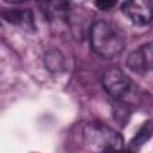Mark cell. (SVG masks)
<instances>
[{
    "label": "cell",
    "instance_id": "277c9868",
    "mask_svg": "<svg viewBox=\"0 0 153 153\" xmlns=\"http://www.w3.org/2000/svg\"><path fill=\"white\" fill-rule=\"evenodd\" d=\"M121 8L135 25L143 26L153 20L152 0H124Z\"/></svg>",
    "mask_w": 153,
    "mask_h": 153
},
{
    "label": "cell",
    "instance_id": "8fae6325",
    "mask_svg": "<svg viewBox=\"0 0 153 153\" xmlns=\"http://www.w3.org/2000/svg\"><path fill=\"white\" fill-rule=\"evenodd\" d=\"M6 2H10V4H19V2H23L25 0H5Z\"/></svg>",
    "mask_w": 153,
    "mask_h": 153
},
{
    "label": "cell",
    "instance_id": "9c48e42d",
    "mask_svg": "<svg viewBox=\"0 0 153 153\" xmlns=\"http://www.w3.org/2000/svg\"><path fill=\"white\" fill-rule=\"evenodd\" d=\"M51 54L53 53L48 54V56H47V66H48L47 68L57 71V68H60L62 66V57L61 56H57V53L56 51H54V56Z\"/></svg>",
    "mask_w": 153,
    "mask_h": 153
},
{
    "label": "cell",
    "instance_id": "52a82bcc",
    "mask_svg": "<svg viewBox=\"0 0 153 153\" xmlns=\"http://www.w3.org/2000/svg\"><path fill=\"white\" fill-rule=\"evenodd\" d=\"M1 16L6 22H8L16 26H19L22 29L29 30V29L35 27L32 12L29 10H25V8L5 10L1 12Z\"/></svg>",
    "mask_w": 153,
    "mask_h": 153
},
{
    "label": "cell",
    "instance_id": "3957f363",
    "mask_svg": "<svg viewBox=\"0 0 153 153\" xmlns=\"http://www.w3.org/2000/svg\"><path fill=\"white\" fill-rule=\"evenodd\" d=\"M102 85L106 93L117 100H126L134 91L131 80L118 68H109L103 73Z\"/></svg>",
    "mask_w": 153,
    "mask_h": 153
},
{
    "label": "cell",
    "instance_id": "7a4b0ae2",
    "mask_svg": "<svg viewBox=\"0 0 153 153\" xmlns=\"http://www.w3.org/2000/svg\"><path fill=\"white\" fill-rule=\"evenodd\" d=\"M84 142L87 149L96 152L115 151L123 148L122 136L110 127L100 122H90L82 130Z\"/></svg>",
    "mask_w": 153,
    "mask_h": 153
},
{
    "label": "cell",
    "instance_id": "30bf717a",
    "mask_svg": "<svg viewBox=\"0 0 153 153\" xmlns=\"http://www.w3.org/2000/svg\"><path fill=\"white\" fill-rule=\"evenodd\" d=\"M117 4V0H94V5L100 11H109Z\"/></svg>",
    "mask_w": 153,
    "mask_h": 153
},
{
    "label": "cell",
    "instance_id": "ba28073f",
    "mask_svg": "<svg viewBox=\"0 0 153 153\" xmlns=\"http://www.w3.org/2000/svg\"><path fill=\"white\" fill-rule=\"evenodd\" d=\"M153 135V122L147 121L145 124L141 126V128L137 130L135 136L129 142V149L130 151H139L142 145H145Z\"/></svg>",
    "mask_w": 153,
    "mask_h": 153
},
{
    "label": "cell",
    "instance_id": "8992f818",
    "mask_svg": "<svg viewBox=\"0 0 153 153\" xmlns=\"http://www.w3.org/2000/svg\"><path fill=\"white\" fill-rule=\"evenodd\" d=\"M37 4L48 19L68 18L71 5L68 0H37Z\"/></svg>",
    "mask_w": 153,
    "mask_h": 153
},
{
    "label": "cell",
    "instance_id": "5b68a950",
    "mask_svg": "<svg viewBox=\"0 0 153 153\" xmlns=\"http://www.w3.org/2000/svg\"><path fill=\"white\" fill-rule=\"evenodd\" d=\"M127 65L137 74H145L153 69V42L147 43L133 51L128 56Z\"/></svg>",
    "mask_w": 153,
    "mask_h": 153
},
{
    "label": "cell",
    "instance_id": "6da1fadb",
    "mask_svg": "<svg viewBox=\"0 0 153 153\" xmlns=\"http://www.w3.org/2000/svg\"><path fill=\"white\" fill-rule=\"evenodd\" d=\"M90 43L97 55L104 59H111L123 50L126 35L117 24L99 19L90 27Z\"/></svg>",
    "mask_w": 153,
    "mask_h": 153
}]
</instances>
